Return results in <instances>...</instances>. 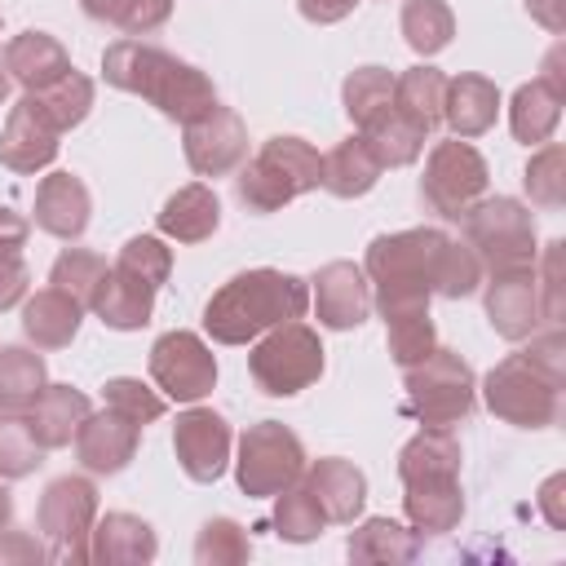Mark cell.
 Segmentation results:
<instances>
[{
	"mask_svg": "<svg viewBox=\"0 0 566 566\" xmlns=\"http://www.w3.org/2000/svg\"><path fill=\"white\" fill-rule=\"evenodd\" d=\"M544 283H539V318L548 327H562V239L544 243Z\"/></svg>",
	"mask_w": 566,
	"mask_h": 566,
	"instance_id": "cell-50",
	"label": "cell"
},
{
	"mask_svg": "<svg viewBox=\"0 0 566 566\" xmlns=\"http://www.w3.org/2000/svg\"><path fill=\"white\" fill-rule=\"evenodd\" d=\"M522 354H526V363H531V367H539L553 385H562V380H566V336H562V327L531 332V345H526Z\"/></svg>",
	"mask_w": 566,
	"mask_h": 566,
	"instance_id": "cell-49",
	"label": "cell"
},
{
	"mask_svg": "<svg viewBox=\"0 0 566 566\" xmlns=\"http://www.w3.org/2000/svg\"><path fill=\"white\" fill-rule=\"evenodd\" d=\"M310 301L323 327L332 332H349L363 327L371 314V292H367V274L354 261H327L318 265V274L310 279Z\"/></svg>",
	"mask_w": 566,
	"mask_h": 566,
	"instance_id": "cell-16",
	"label": "cell"
},
{
	"mask_svg": "<svg viewBox=\"0 0 566 566\" xmlns=\"http://www.w3.org/2000/svg\"><path fill=\"white\" fill-rule=\"evenodd\" d=\"M35 106H40V115L57 128V133H66V128H75V124H84V115L93 111V80L84 75V71H66L62 80H53L49 88H40V93H27Z\"/></svg>",
	"mask_w": 566,
	"mask_h": 566,
	"instance_id": "cell-37",
	"label": "cell"
},
{
	"mask_svg": "<svg viewBox=\"0 0 566 566\" xmlns=\"http://www.w3.org/2000/svg\"><path fill=\"white\" fill-rule=\"evenodd\" d=\"M181 155L199 177H226L248 159V128L230 106H208L181 124Z\"/></svg>",
	"mask_w": 566,
	"mask_h": 566,
	"instance_id": "cell-13",
	"label": "cell"
},
{
	"mask_svg": "<svg viewBox=\"0 0 566 566\" xmlns=\"http://www.w3.org/2000/svg\"><path fill=\"white\" fill-rule=\"evenodd\" d=\"M340 102H345L349 124L363 128L376 111H385L394 102V71H385V66H358V71H349L345 84H340Z\"/></svg>",
	"mask_w": 566,
	"mask_h": 566,
	"instance_id": "cell-40",
	"label": "cell"
},
{
	"mask_svg": "<svg viewBox=\"0 0 566 566\" xmlns=\"http://www.w3.org/2000/svg\"><path fill=\"white\" fill-rule=\"evenodd\" d=\"M115 265L128 270V274H137V279H146V283L159 292V287L168 283V274H172V248H168L159 234H133V239L119 248Z\"/></svg>",
	"mask_w": 566,
	"mask_h": 566,
	"instance_id": "cell-45",
	"label": "cell"
},
{
	"mask_svg": "<svg viewBox=\"0 0 566 566\" xmlns=\"http://www.w3.org/2000/svg\"><path fill=\"white\" fill-rule=\"evenodd\" d=\"M62 133L40 115V106L31 97H22L18 106H9V119L0 128V164L9 172H40L57 159Z\"/></svg>",
	"mask_w": 566,
	"mask_h": 566,
	"instance_id": "cell-18",
	"label": "cell"
},
{
	"mask_svg": "<svg viewBox=\"0 0 566 566\" xmlns=\"http://www.w3.org/2000/svg\"><path fill=\"white\" fill-rule=\"evenodd\" d=\"M88 411L93 407H88V398L80 389H71V385H44V394L27 407V424H31L35 442L44 451H57V447L75 442V429L84 424Z\"/></svg>",
	"mask_w": 566,
	"mask_h": 566,
	"instance_id": "cell-28",
	"label": "cell"
},
{
	"mask_svg": "<svg viewBox=\"0 0 566 566\" xmlns=\"http://www.w3.org/2000/svg\"><path fill=\"white\" fill-rule=\"evenodd\" d=\"M230 447H234L230 420L212 407H190L172 424V455L190 482H217L230 464Z\"/></svg>",
	"mask_w": 566,
	"mask_h": 566,
	"instance_id": "cell-14",
	"label": "cell"
},
{
	"mask_svg": "<svg viewBox=\"0 0 566 566\" xmlns=\"http://www.w3.org/2000/svg\"><path fill=\"white\" fill-rule=\"evenodd\" d=\"M442 97H447V75L429 62L407 66L402 75H394V111L402 119H411L424 137L442 124Z\"/></svg>",
	"mask_w": 566,
	"mask_h": 566,
	"instance_id": "cell-29",
	"label": "cell"
},
{
	"mask_svg": "<svg viewBox=\"0 0 566 566\" xmlns=\"http://www.w3.org/2000/svg\"><path fill=\"white\" fill-rule=\"evenodd\" d=\"M402 389H407V416H416L424 429H455L478 407L473 367L447 345H433L429 358L402 367Z\"/></svg>",
	"mask_w": 566,
	"mask_h": 566,
	"instance_id": "cell-5",
	"label": "cell"
},
{
	"mask_svg": "<svg viewBox=\"0 0 566 566\" xmlns=\"http://www.w3.org/2000/svg\"><path fill=\"white\" fill-rule=\"evenodd\" d=\"M44 460V447L35 442L31 424L22 411H0V478L18 482L27 473H35Z\"/></svg>",
	"mask_w": 566,
	"mask_h": 566,
	"instance_id": "cell-42",
	"label": "cell"
},
{
	"mask_svg": "<svg viewBox=\"0 0 566 566\" xmlns=\"http://www.w3.org/2000/svg\"><path fill=\"white\" fill-rule=\"evenodd\" d=\"M349 562H411L416 557V531H407L402 522L394 517H367L349 531V544H345Z\"/></svg>",
	"mask_w": 566,
	"mask_h": 566,
	"instance_id": "cell-35",
	"label": "cell"
},
{
	"mask_svg": "<svg viewBox=\"0 0 566 566\" xmlns=\"http://www.w3.org/2000/svg\"><path fill=\"white\" fill-rule=\"evenodd\" d=\"M93 314H97L111 332H137V327H146L150 314H155V287L111 261L106 283H102V292H97V301H93Z\"/></svg>",
	"mask_w": 566,
	"mask_h": 566,
	"instance_id": "cell-27",
	"label": "cell"
},
{
	"mask_svg": "<svg viewBox=\"0 0 566 566\" xmlns=\"http://www.w3.org/2000/svg\"><path fill=\"white\" fill-rule=\"evenodd\" d=\"M106 270L111 265H106L102 252H93V248H62L57 261L49 265V283L62 287L66 296H75L84 310H93V301H97V292L106 283Z\"/></svg>",
	"mask_w": 566,
	"mask_h": 566,
	"instance_id": "cell-38",
	"label": "cell"
},
{
	"mask_svg": "<svg viewBox=\"0 0 566 566\" xmlns=\"http://www.w3.org/2000/svg\"><path fill=\"white\" fill-rule=\"evenodd\" d=\"M451 234L433 226H411L394 234H376L363 256V274L376 283V310L380 318H402V314H424L433 283H438V261Z\"/></svg>",
	"mask_w": 566,
	"mask_h": 566,
	"instance_id": "cell-3",
	"label": "cell"
},
{
	"mask_svg": "<svg viewBox=\"0 0 566 566\" xmlns=\"http://www.w3.org/2000/svg\"><path fill=\"white\" fill-rule=\"evenodd\" d=\"M522 4H526V13H531L544 31H553V35L566 31V0H522Z\"/></svg>",
	"mask_w": 566,
	"mask_h": 566,
	"instance_id": "cell-55",
	"label": "cell"
},
{
	"mask_svg": "<svg viewBox=\"0 0 566 566\" xmlns=\"http://www.w3.org/2000/svg\"><path fill=\"white\" fill-rule=\"evenodd\" d=\"M102 75H106L111 88L146 97L172 124H190L195 115L217 106V84L199 66H190L177 53H168L159 44H146V40H115V44H106Z\"/></svg>",
	"mask_w": 566,
	"mask_h": 566,
	"instance_id": "cell-1",
	"label": "cell"
},
{
	"mask_svg": "<svg viewBox=\"0 0 566 566\" xmlns=\"http://www.w3.org/2000/svg\"><path fill=\"white\" fill-rule=\"evenodd\" d=\"M80 9H84L93 22H106V18H111V9H115V0H80Z\"/></svg>",
	"mask_w": 566,
	"mask_h": 566,
	"instance_id": "cell-58",
	"label": "cell"
},
{
	"mask_svg": "<svg viewBox=\"0 0 566 566\" xmlns=\"http://www.w3.org/2000/svg\"><path fill=\"white\" fill-rule=\"evenodd\" d=\"M482 301H486V318L495 336L526 340L531 332H539V270L535 265L491 270Z\"/></svg>",
	"mask_w": 566,
	"mask_h": 566,
	"instance_id": "cell-15",
	"label": "cell"
},
{
	"mask_svg": "<svg viewBox=\"0 0 566 566\" xmlns=\"http://www.w3.org/2000/svg\"><path fill=\"white\" fill-rule=\"evenodd\" d=\"M301 486L318 500L323 517L327 522H340V526H349L363 513V504H367V473L354 460H340V455L305 460Z\"/></svg>",
	"mask_w": 566,
	"mask_h": 566,
	"instance_id": "cell-19",
	"label": "cell"
},
{
	"mask_svg": "<svg viewBox=\"0 0 566 566\" xmlns=\"http://www.w3.org/2000/svg\"><path fill=\"white\" fill-rule=\"evenodd\" d=\"M159 553V539H155V526L137 513H106L93 522V535H88V562L97 566H146L155 562Z\"/></svg>",
	"mask_w": 566,
	"mask_h": 566,
	"instance_id": "cell-21",
	"label": "cell"
},
{
	"mask_svg": "<svg viewBox=\"0 0 566 566\" xmlns=\"http://www.w3.org/2000/svg\"><path fill=\"white\" fill-rule=\"evenodd\" d=\"M522 186H526L531 203H539V208L566 203V150H562V142H539V150L526 159Z\"/></svg>",
	"mask_w": 566,
	"mask_h": 566,
	"instance_id": "cell-41",
	"label": "cell"
},
{
	"mask_svg": "<svg viewBox=\"0 0 566 566\" xmlns=\"http://www.w3.org/2000/svg\"><path fill=\"white\" fill-rule=\"evenodd\" d=\"M557 394H562V385H553L539 367H531L522 349L500 358L482 376L486 411L504 424H517V429H548L557 420Z\"/></svg>",
	"mask_w": 566,
	"mask_h": 566,
	"instance_id": "cell-10",
	"label": "cell"
},
{
	"mask_svg": "<svg viewBox=\"0 0 566 566\" xmlns=\"http://www.w3.org/2000/svg\"><path fill=\"white\" fill-rule=\"evenodd\" d=\"M248 371L261 394L292 398L323 376V340L310 323L287 318L256 336V345L248 349Z\"/></svg>",
	"mask_w": 566,
	"mask_h": 566,
	"instance_id": "cell-6",
	"label": "cell"
},
{
	"mask_svg": "<svg viewBox=\"0 0 566 566\" xmlns=\"http://www.w3.org/2000/svg\"><path fill=\"white\" fill-rule=\"evenodd\" d=\"M310 310V283L283 270H243L234 279H226L212 301L203 305V332L217 345H248L261 332L301 318Z\"/></svg>",
	"mask_w": 566,
	"mask_h": 566,
	"instance_id": "cell-2",
	"label": "cell"
},
{
	"mask_svg": "<svg viewBox=\"0 0 566 566\" xmlns=\"http://www.w3.org/2000/svg\"><path fill=\"white\" fill-rule=\"evenodd\" d=\"M358 137L371 146V155L380 159V168H407V164H416L420 150H424V133H420L411 119H402V115L394 111V102H389L385 111H376V115L358 128Z\"/></svg>",
	"mask_w": 566,
	"mask_h": 566,
	"instance_id": "cell-33",
	"label": "cell"
},
{
	"mask_svg": "<svg viewBox=\"0 0 566 566\" xmlns=\"http://www.w3.org/2000/svg\"><path fill=\"white\" fill-rule=\"evenodd\" d=\"M97 522V486L80 473H62L40 491L35 526L49 539V562H88V535Z\"/></svg>",
	"mask_w": 566,
	"mask_h": 566,
	"instance_id": "cell-9",
	"label": "cell"
},
{
	"mask_svg": "<svg viewBox=\"0 0 566 566\" xmlns=\"http://www.w3.org/2000/svg\"><path fill=\"white\" fill-rule=\"evenodd\" d=\"M460 442L451 429H420L416 438L402 442L398 451V478L407 482H429V478H460Z\"/></svg>",
	"mask_w": 566,
	"mask_h": 566,
	"instance_id": "cell-31",
	"label": "cell"
},
{
	"mask_svg": "<svg viewBox=\"0 0 566 566\" xmlns=\"http://www.w3.org/2000/svg\"><path fill=\"white\" fill-rule=\"evenodd\" d=\"M13 522V495H9V486H4V478H0V531Z\"/></svg>",
	"mask_w": 566,
	"mask_h": 566,
	"instance_id": "cell-59",
	"label": "cell"
},
{
	"mask_svg": "<svg viewBox=\"0 0 566 566\" xmlns=\"http://www.w3.org/2000/svg\"><path fill=\"white\" fill-rule=\"evenodd\" d=\"M49 562V548L31 531H13V522L0 531V566H40Z\"/></svg>",
	"mask_w": 566,
	"mask_h": 566,
	"instance_id": "cell-51",
	"label": "cell"
},
{
	"mask_svg": "<svg viewBox=\"0 0 566 566\" xmlns=\"http://www.w3.org/2000/svg\"><path fill=\"white\" fill-rule=\"evenodd\" d=\"M562 486H566V478L557 473V478H548L544 486H539V509H544V517H548V526L553 531H562L566 526V513H562Z\"/></svg>",
	"mask_w": 566,
	"mask_h": 566,
	"instance_id": "cell-56",
	"label": "cell"
},
{
	"mask_svg": "<svg viewBox=\"0 0 566 566\" xmlns=\"http://www.w3.org/2000/svg\"><path fill=\"white\" fill-rule=\"evenodd\" d=\"M137 442H142V424H133L128 416L102 407V411H88L84 424L75 429V460L88 469V473H124L137 455Z\"/></svg>",
	"mask_w": 566,
	"mask_h": 566,
	"instance_id": "cell-17",
	"label": "cell"
},
{
	"mask_svg": "<svg viewBox=\"0 0 566 566\" xmlns=\"http://www.w3.org/2000/svg\"><path fill=\"white\" fill-rule=\"evenodd\" d=\"M80 318H84V305L49 283L35 296H27V305H22V336L35 349H66L75 340V332H80Z\"/></svg>",
	"mask_w": 566,
	"mask_h": 566,
	"instance_id": "cell-25",
	"label": "cell"
},
{
	"mask_svg": "<svg viewBox=\"0 0 566 566\" xmlns=\"http://www.w3.org/2000/svg\"><path fill=\"white\" fill-rule=\"evenodd\" d=\"M464 243L482 256V270H509V265H535V217L513 195L478 199L464 217Z\"/></svg>",
	"mask_w": 566,
	"mask_h": 566,
	"instance_id": "cell-7",
	"label": "cell"
},
{
	"mask_svg": "<svg viewBox=\"0 0 566 566\" xmlns=\"http://www.w3.org/2000/svg\"><path fill=\"white\" fill-rule=\"evenodd\" d=\"M49 367L27 345H0V411H22L44 394Z\"/></svg>",
	"mask_w": 566,
	"mask_h": 566,
	"instance_id": "cell-34",
	"label": "cell"
},
{
	"mask_svg": "<svg viewBox=\"0 0 566 566\" xmlns=\"http://www.w3.org/2000/svg\"><path fill=\"white\" fill-rule=\"evenodd\" d=\"M172 4L177 0H115L106 27H115L124 35H150L172 18Z\"/></svg>",
	"mask_w": 566,
	"mask_h": 566,
	"instance_id": "cell-48",
	"label": "cell"
},
{
	"mask_svg": "<svg viewBox=\"0 0 566 566\" xmlns=\"http://www.w3.org/2000/svg\"><path fill=\"white\" fill-rule=\"evenodd\" d=\"M318 186H323V155L292 133L265 137L261 150L234 177V195L248 212H279Z\"/></svg>",
	"mask_w": 566,
	"mask_h": 566,
	"instance_id": "cell-4",
	"label": "cell"
},
{
	"mask_svg": "<svg viewBox=\"0 0 566 566\" xmlns=\"http://www.w3.org/2000/svg\"><path fill=\"white\" fill-rule=\"evenodd\" d=\"M385 340H389V358H394L398 367H411V363L429 358L433 345H438V332H433L429 310H424V314L389 318V323H385Z\"/></svg>",
	"mask_w": 566,
	"mask_h": 566,
	"instance_id": "cell-46",
	"label": "cell"
},
{
	"mask_svg": "<svg viewBox=\"0 0 566 566\" xmlns=\"http://www.w3.org/2000/svg\"><path fill=\"white\" fill-rule=\"evenodd\" d=\"M305 473V447L301 438L279 420H256L239 438L234 482L248 500H274Z\"/></svg>",
	"mask_w": 566,
	"mask_h": 566,
	"instance_id": "cell-8",
	"label": "cell"
},
{
	"mask_svg": "<svg viewBox=\"0 0 566 566\" xmlns=\"http://www.w3.org/2000/svg\"><path fill=\"white\" fill-rule=\"evenodd\" d=\"M93 221V195L75 172H49L35 186V226L53 239L75 243Z\"/></svg>",
	"mask_w": 566,
	"mask_h": 566,
	"instance_id": "cell-20",
	"label": "cell"
},
{
	"mask_svg": "<svg viewBox=\"0 0 566 566\" xmlns=\"http://www.w3.org/2000/svg\"><path fill=\"white\" fill-rule=\"evenodd\" d=\"M150 380L172 402H199L217 385V358L199 332L172 327L150 345Z\"/></svg>",
	"mask_w": 566,
	"mask_h": 566,
	"instance_id": "cell-12",
	"label": "cell"
},
{
	"mask_svg": "<svg viewBox=\"0 0 566 566\" xmlns=\"http://www.w3.org/2000/svg\"><path fill=\"white\" fill-rule=\"evenodd\" d=\"M27 287H31V270H27L22 252L18 256H0V314L13 310L27 296Z\"/></svg>",
	"mask_w": 566,
	"mask_h": 566,
	"instance_id": "cell-52",
	"label": "cell"
},
{
	"mask_svg": "<svg viewBox=\"0 0 566 566\" xmlns=\"http://www.w3.org/2000/svg\"><path fill=\"white\" fill-rule=\"evenodd\" d=\"M4 71L27 93H40V88H49L53 80H62L71 71V53L49 31H22L4 44Z\"/></svg>",
	"mask_w": 566,
	"mask_h": 566,
	"instance_id": "cell-24",
	"label": "cell"
},
{
	"mask_svg": "<svg viewBox=\"0 0 566 566\" xmlns=\"http://www.w3.org/2000/svg\"><path fill=\"white\" fill-rule=\"evenodd\" d=\"M562 57H566V49H562V44H553V49H548V57H544L539 80H544L553 93H562V97H566V71H562Z\"/></svg>",
	"mask_w": 566,
	"mask_h": 566,
	"instance_id": "cell-57",
	"label": "cell"
},
{
	"mask_svg": "<svg viewBox=\"0 0 566 566\" xmlns=\"http://www.w3.org/2000/svg\"><path fill=\"white\" fill-rule=\"evenodd\" d=\"M155 226H159L164 239H177V243H203V239H212L217 226H221V199H217L212 186L190 181V186H181L177 195L164 199Z\"/></svg>",
	"mask_w": 566,
	"mask_h": 566,
	"instance_id": "cell-23",
	"label": "cell"
},
{
	"mask_svg": "<svg viewBox=\"0 0 566 566\" xmlns=\"http://www.w3.org/2000/svg\"><path fill=\"white\" fill-rule=\"evenodd\" d=\"M562 102H566V97L553 93L539 75H535L531 84H517V93H513V102H509V128H513V137L526 142V146L548 142L553 128H557V119H562Z\"/></svg>",
	"mask_w": 566,
	"mask_h": 566,
	"instance_id": "cell-32",
	"label": "cell"
},
{
	"mask_svg": "<svg viewBox=\"0 0 566 566\" xmlns=\"http://www.w3.org/2000/svg\"><path fill=\"white\" fill-rule=\"evenodd\" d=\"M500 115V88L495 80L478 75V71H460L447 80V97H442V124L451 128V137H482L486 128H495Z\"/></svg>",
	"mask_w": 566,
	"mask_h": 566,
	"instance_id": "cell-22",
	"label": "cell"
},
{
	"mask_svg": "<svg viewBox=\"0 0 566 566\" xmlns=\"http://www.w3.org/2000/svg\"><path fill=\"white\" fill-rule=\"evenodd\" d=\"M9 84H13V80H9V71H4V62H0V106H4V97H9Z\"/></svg>",
	"mask_w": 566,
	"mask_h": 566,
	"instance_id": "cell-60",
	"label": "cell"
},
{
	"mask_svg": "<svg viewBox=\"0 0 566 566\" xmlns=\"http://www.w3.org/2000/svg\"><path fill=\"white\" fill-rule=\"evenodd\" d=\"M402 513L416 535H447L464 517V491L460 478H429V482H407L402 486Z\"/></svg>",
	"mask_w": 566,
	"mask_h": 566,
	"instance_id": "cell-26",
	"label": "cell"
},
{
	"mask_svg": "<svg viewBox=\"0 0 566 566\" xmlns=\"http://www.w3.org/2000/svg\"><path fill=\"white\" fill-rule=\"evenodd\" d=\"M380 159L363 137H345L323 155V190L336 199H358L380 181Z\"/></svg>",
	"mask_w": 566,
	"mask_h": 566,
	"instance_id": "cell-30",
	"label": "cell"
},
{
	"mask_svg": "<svg viewBox=\"0 0 566 566\" xmlns=\"http://www.w3.org/2000/svg\"><path fill=\"white\" fill-rule=\"evenodd\" d=\"M486 159L464 142V137H447L429 150L424 159V177H420V203L429 212H438L442 221H460L482 195H486Z\"/></svg>",
	"mask_w": 566,
	"mask_h": 566,
	"instance_id": "cell-11",
	"label": "cell"
},
{
	"mask_svg": "<svg viewBox=\"0 0 566 566\" xmlns=\"http://www.w3.org/2000/svg\"><path fill=\"white\" fill-rule=\"evenodd\" d=\"M27 217L22 212H13L9 203H0V256H18L22 252V243H27Z\"/></svg>",
	"mask_w": 566,
	"mask_h": 566,
	"instance_id": "cell-54",
	"label": "cell"
},
{
	"mask_svg": "<svg viewBox=\"0 0 566 566\" xmlns=\"http://www.w3.org/2000/svg\"><path fill=\"white\" fill-rule=\"evenodd\" d=\"M482 256L469 248V243H460V239H451L447 248H442V261H438V283H433V292L438 296H447V301H460V296H473L478 287H482Z\"/></svg>",
	"mask_w": 566,
	"mask_h": 566,
	"instance_id": "cell-44",
	"label": "cell"
},
{
	"mask_svg": "<svg viewBox=\"0 0 566 566\" xmlns=\"http://www.w3.org/2000/svg\"><path fill=\"white\" fill-rule=\"evenodd\" d=\"M252 557L248 531L234 517H208L195 535V562L199 566H243Z\"/></svg>",
	"mask_w": 566,
	"mask_h": 566,
	"instance_id": "cell-43",
	"label": "cell"
},
{
	"mask_svg": "<svg viewBox=\"0 0 566 566\" xmlns=\"http://www.w3.org/2000/svg\"><path fill=\"white\" fill-rule=\"evenodd\" d=\"M270 526H274V535L287 539V544H310V539L323 535L327 517H323L318 500H314L301 482H292L287 491L274 495V517H270Z\"/></svg>",
	"mask_w": 566,
	"mask_h": 566,
	"instance_id": "cell-39",
	"label": "cell"
},
{
	"mask_svg": "<svg viewBox=\"0 0 566 566\" xmlns=\"http://www.w3.org/2000/svg\"><path fill=\"white\" fill-rule=\"evenodd\" d=\"M354 4H358V0H296L301 18H305V22H314V27H332V22L349 18V13H354Z\"/></svg>",
	"mask_w": 566,
	"mask_h": 566,
	"instance_id": "cell-53",
	"label": "cell"
},
{
	"mask_svg": "<svg viewBox=\"0 0 566 566\" xmlns=\"http://www.w3.org/2000/svg\"><path fill=\"white\" fill-rule=\"evenodd\" d=\"M102 398H106L111 411L128 416L133 424H150V420L164 416V394H155V389L142 385L137 376H111V380L102 385Z\"/></svg>",
	"mask_w": 566,
	"mask_h": 566,
	"instance_id": "cell-47",
	"label": "cell"
},
{
	"mask_svg": "<svg viewBox=\"0 0 566 566\" xmlns=\"http://www.w3.org/2000/svg\"><path fill=\"white\" fill-rule=\"evenodd\" d=\"M398 27H402V40L420 53V57H433L451 44L455 35V13L447 0H407L402 13H398Z\"/></svg>",
	"mask_w": 566,
	"mask_h": 566,
	"instance_id": "cell-36",
	"label": "cell"
}]
</instances>
